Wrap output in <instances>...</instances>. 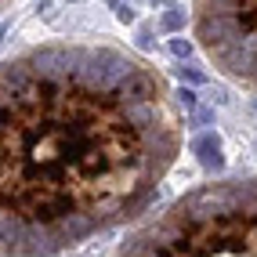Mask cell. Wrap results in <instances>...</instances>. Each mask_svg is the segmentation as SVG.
Instances as JSON below:
<instances>
[{"label": "cell", "instance_id": "cell-4", "mask_svg": "<svg viewBox=\"0 0 257 257\" xmlns=\"http://www.w3.org/2000/svg\"><path fill=\"white\" fill-rule=\"evenodd\" d=\"M196 156H199V163L207 167V170H221L225 156H221V142H217V134H203V138L196 142Z\"/></svg>", "mask_w": 257, "mask_h": 257}, {"label": "cell", "instance_id": "cell-10", "mask_svg": "<svg viewBox=\"0 0 257 257\" xmlns=\"http://www.w3.org/2000/svg\"><path fill=\"white\" fill-rule=\"evenodd\" d=\"M0 4H4V0H0Z\"/></svg>", "mask_w": 257, "mask_h": 257}, {"label": "cell", "instance_id": "cell-3", "mask_svg": "<svg viewBox=\"0 0 257 257\" xmlns=\"http://www.w3.org/2000/svg\"><path fill=\"white\" fill-rule=\"evenodd\" d=\"M192 26L214 69L257 94V0H196Z\"/></svg>", "mask_w": 257, "mask_h": 257}, {"label": "cell", "instance_id": "cell-8", "mask_svg": "<svg viewBox=\"0 0 257 257\" xmlns=\"http://www.w3.org/2000/svg\"><path fill=\"white\" fill-rule=\"evenodd\" d=\"M178 101H181V105H185L188 112H196V109H199V105H196V94H192V91H181V94H178Z\"/></svg>", "mask_w": 257, "mask_h": 257}, {"label": "cell", "instance_id": "cell-2", "mask_svg": "<svg viewBox=\"0 0 257 257\" xmlns=\"http://www.w3.org/2000/svg\"><path fill=\"white\" fill-rule=\"evenodd\" d=\"M116 257H257V178L185 192L134 228Z\"/></svg>", "mask_w": 257, "mask_h": 257}, {"label": "cell", "instance_id": "cell-6", "mask_svg": "<svg viewBox=\"0 0 257 257\" xmlns=\"http://www.w3.org/2000/svg\"><path fill=\"white\" fill-rule=\"evenodd\" d=\"M170 51H174L178 58H188V55H192V44H188L185 37H174V40H170Z\"/></svg>", "mask_w": 257, "mask_h": 257}, {"label": "cell", "instance_id": "cell-5", "mask_svg": "<svg viewBox=\"0 0 257 257\" xmlns=\"http://www.w3.org/2000/svg\"><path fill=\"white\" fill-rule=\"evenodd\" d=\"M181 26H185V15H181V11H167V15H163V29H167V33H178Z\"/></svg>", "mask_w": 257, "mask_h": 257}, {"label": "cell", "instance_id": "cell-1", "mask_svg": "<svg viewBox=\"0 0 257 257\" xmlns=\"http://www.w3.org/2000/svg\"><path fill=\"white\" fill-rule=\"evenodd\" d=\"M181 152L149 62L44 44L0 62V257H55L138 217Z\"/></svg>", "mask_w": 257, "mask_h": 257}, {"label": "cell", "instance_id": "cell-9", "mask_svg": "<svg viewBox=\"0 0 257 257\" xmlns=\"http://www.w3.org/2000/svg\"><path fill=\"white\" fill-rule=\"evenodd\" d=\"M196 119H199V123H210L214 112H210V109H196Z\"/></svg>", "mask_w": 257, "mask_h": 257}, {"label": "cell", "instance_id": "cell-7", "mask_svg": "<svg viewBox=\"0 0 257 257\" xmlns=\"http://www.w3.org/2000/svg\"><path fill=\"white\" fill-rule=\"evenodd\" d=\"M181 80H192V83H203L207 80V73L196 69V65H181Z\"/></svg>", "mask_w": 257, "mask_h": 257}]
</instances>
